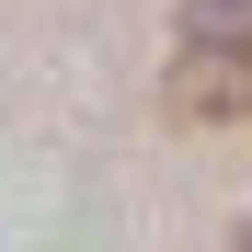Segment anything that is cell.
Here are the masks:
<instances>
[{"mask_svg":"<svg viewBox=\"0 0 252 252\" xmlns=\"http://www.w3.org/2000/svg\"><path fill=\"white\" fill-rule=\"evenodd\" d=\"M160 103L184 126H252V0H184Z\"/></svg>","mask_w":252,"mask_h":252,"instance_id":"cell-1","label":"cell"},{"mask_svg":"<svg viewBox=\"0 0 252 252\" xmlns=\"http://www.w3.org/2000/svg\"><path fill=\"white\" fill-rule=\"evenodd\" d=\"M229 252H252V218H241V241H229Z\"/></svg>","mask_w":252,"mask_h":252,"instance_id":"cell-2","label":"cell"}]
</instances>
